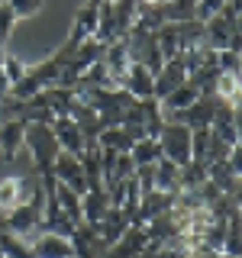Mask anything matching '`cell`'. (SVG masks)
Segmentation results:
<instances>
[{
	"instance_id": "cell-27",
	"label": "cell",
	"mask_w": 242,
	"mask_h": 258,
	"mask_svg": "<svg viewBox=\"0 0 242 258\" xmlns=\"http://www.w3.org/2000/svg\"><path fill=\"white\" fill-rule=\"evenodd\" d=\"M216 68L229 71V75H242V55L229 52V48H220V52H216Z\"/></svg>"
},
{
	"instance_id": "cell-6",
	"label": "cell",
	"mask_w": 242,
	"mask_h": 258,
	"mask_svg": "<svg viewBox=\"0 0 242 258\" xmlns=\"http://www.w3.org/2000/svg\"><path fill=\"white\" fill-rule=\"evenodd\" d=\"M36 258H75V245L68 236H55V232H32L26 239Z\"/></svg>"
},
{
	"instance_id": "cell-7",
	"label": "cell",
	"mask_w": 242,
	"mask_h": 258,
	"mask_svg": "<svg viewBox=\"0 0 242 258\" xmlns=\"http://www.w3.org/2000/svg\"><path fill=\"white\" fill-rule=\"evenodd\" d=\"M119 87L133 97V100H145V97H155V75H152L145 64L139 61H129L123 81H119Z\"/></svg>"
},
{
	"instance_id": "cell-15",
	"label": "cell",
	"mask_w": 242,
	"mask_h": 258,
	"mask_svg": "<svg viewBox=\"0 0 242 258\" xmlns=\"http://www.w3.org/2000/svg\"><path fill=\"white\" fill-rule=\"evenodd\" d=\"M29 197L32 194H29L26 184H23V177H4V181H0V216L10 213L13 207L26 204Z\"/></svg>"
},
{
	"instance_id": "cell-22",
	"label": "cell",
	"mask_w": 242,
	"mask_h": 258,
	"mask_svg": "<svg viewBox=\"0 0 242 258\" xmlns=\"http://www.w3.org/2000/svg\"><path fill=\"white\" fill-rule=\"evenodd\" d=\"M129 158H133V165H155V161L161 158L158 139H149V136L136 139V142H133V149H129Z\"/></svg>"
},
{
	"instance_id": "cell-13",
	"label": "cell",
	"mask_w": 242,
	"mask_h": 258,
	"mask_svg": "<svg viewBox=\"0 0 242 258\" xmlns=\"http://www.w3.org/2000/svg\"><path fill=\"white\" fill-rule=\"evenodd\" d=\"M23 129H26L23 119H7L0 126V155H4V161H16V155L23 152Z\"/></svg>"
},
{
	"instance_id": "cell-30",
	"label": "cell",
	"mask_w": 242,
	"mask_h": 258,
	"mask_svg": "<svg viewBox=\"0 0 242 258\" xmlns=\"http://www.w3.org/2000/svg\"><path fill=\"white\" fill-rule=\"evenodd\" d=\"M10 87H13V84H10V78H7V75H4V68H0V100L10 94Z\"/></svg>"
},
{
	"instance_id": "cell-26",
	"label": "cell",
	"mask_w": 242,
	"mask_h": 258,
	"mask_svg": "<svg viewBox=\"0 0 242 258\" xmlns=\"http://www.w3.org/2000/svg\"><path fill=\"white\" fill-rule=\"evenodd\" d=\"M223 7H226V0H194V20L207 23V20H213Z\"/></svg>"
},
{
	"instance_id": "cell-32",
	"label": "cell",
	"mask_w": 242,
	"mask_h": 258,
	"mask_svg": "<svg viewBox=\"0 0 242 258\" xmlns=\"http://www.w3.org/2000/svg\"><path fill=\"white\" fill-rule=\"evenodd\" d=\"M110 4H113V0H110Z\"/></svg>"
},
{
	"instance_id": "cell-12",
	"label": "cell",
	"mask_w": 242,
	"mask_h": 258,
	"mask_svg": "<svg viewBox=\"0 0 242 258\" xmlns=\"http://www.w3.org/2000/svg\"><path fill=\"white\" fill-rule=\"evenodd\" d=\"M184 81H188V68H184L181 55H177V58H168L165 64H161V71L155 75V97H158V100L168 97L174 87H181Z\"/></svg>"
},
{
	"instance_id": "cell-3",
	"label": "cell",
	"mask_w": 242,
	"mask_h": 258,
	"mask_svg": "<svg viewBox=\"0 0 242 258\" xmlns=\"http://www.w3.org/2000/svg\"><path fill=\"white\" fill-rule=\"evenodd\" d=\"M158 149H161V158L174 161V165H188L191 161V129L165 119V126L158 133Z\"/></svg>"
},
{
	"instance_id": "cell-20",
	"label": "cell",
	"mask_w": 242,
	"mask_h": 258,
	"mask_svg": "<svg viewBox=\"0 0 242 258\" xmlns=\"http://www.w3.org/2000/svg\"><path fill=\"white\" fill-rule=\"evenodd\" d=\"M197 97H200V91H197V87L191 84V81H184V84H181V87H174V91L168 94V97H161L158 103H161V113H165V116H168V113H177V110H188L191 103L197 100Z\"/></svg>"
},
{
	"instance_id": "cell-4",
	"label": "cell",
	"mask_w": 242,
	"mask_h": 258,
	"mask_svg": "<svg viewBox=\"0 0 242 258\" xmlns=\"http://www.w3.org/2000/svg\"><path fill=\"white\" fill-rule=\"evenodd\" d=\"M52 177L55 181H62V184H68L71 190L78 194V197H84L87 190V177H84V171H81V155H68V152H58V155L52 158Z\"/></svg>"
},
{
	"instance_id": "cell-17",
	"label": "cell",
	"mask_w": 242,
	"mask_h": 258,
	"mask_svg": "<svg viewBox=\"0 0 242 258\" xmlns=\"http://www.w3.org/2000/svg\"><path fill=\"white\" fill-rule=\"evenodd\" d=\"M239 94H242V75H229V71H220L213 81V97L226 107H239Z\"/></svg>"
},
{
	"instance_id": "cell-29",
	"label": "cell",
	"mask_w": 242,
	"mask_h": 258,
	"mask_svg": "<svg viewBox=\"0 0 242 258\" xmlns=\"http://www.w3.org/2000/svg\"><path fill=\"white\" fill-rule=\"evenodd\" d=\"M0 68H4V75L7 78H10V84H16V81H20V78H26V64H23L20 58H16V55H10V52H7L4 55V61H0Z\"/></svg>"
},
{
	"instance_id": "cell-11",
	"label": "cell",
	"mask_w": 242,
	"mask_h": 258,
	"mask_svg": "<svg viewBox=\"0 0 242 258\" xmlns=\"http://www.w3.org/2000/svg\"><path fill=\"white\" fill-rule=\"evenodd\" d=\"M239 29H242V23H229L226 16L216 13L213 20H207V23H204V45H207V48H213V52H220V48L229 45L232 32H239Z\"/></svg>"
},
{
	"instance_id": "cell-10",
	"label": "cell",
	"mask_w": 242,
	"mask_h": 258,
	"mask_svg": "<svg viewBox=\"0 0 242 258\" xmlns=\"http://www.w3.org/2000/svg\"><path fill=\"white\" fill-rule=\"evenodd\" d=\"M129 229V220H126V213H123V207H107V213H103V220L97 223V239H100V248L107 252V248L116 242L123 232Z\"/></svg>"
},
{
	"instance_id": "cell-2",
	"label": "cell",
	"mask_w": 242,
	"mask_h": 258,
	"mask_svg": "<svg viewBox=\"0 0 242 258\" xmlns=\"http://www.w3.org/2000/svg\"><path fill=\"white\" fill-rule=\"evenodd\" d=\"M42 204H45L42 190H36V194H32V197L26 200V204L13 207L10 213H4V216H0L4 229H10V232H16V236L29 239L32 232H39V229H42Z\"/></svg>"
},
{
	"instance_id": "cell-16",
	"label": "cell",
	"mask_w": 242,
	"mask_h": 258,
	"mask_svg": "<svg viewBox=\"0 0 242 258\" xmlns=\"http://www.w3.org/2000/svg\"><path fill=\"white\" fill-rule=\"evenodd\" d=\"M207 181L220 194H239V171H232L229 161H213V165H207Z\"/></svg>"
},
{
	"instance_id": "cell-8",
	"label": "cell",
	"mask_w": 242,
	"mask_h": 258,
	"mask_svg": "<svg viewBox=\"0 0 242 258\" xmlns=\"http://www.w3.org/2000/svg\"><path fill=\"white\" fill-rule=\"evenodd\" d=\"M52 136H55V142H58V149H62V152H68V155H81V152L87 149L84 133L78 129V123H75L71 116H55V123H52Z\"/></svg>"
},
{
	"instance_id": "cell-24",
	"label": "cell",
	"mask_w": 242,
	"mask_h": 258,
	"mask_svg": "<svg viewBox=\"0 0 242 258\" xmlns=\"http://www.w3.org/2000/svg\"><path fill=\"white\" fill-rule=\"evenodd\" d=\"M97 20H100V0H87V4L78 10V16H75V26H81L87 36H94Z\"/></svg>"
},
{
	"instance_id": "cell-23",
	"label": "cell",
	"mask_w": 242,
	"mask_h": 258,
	"mask_svg": "<svg viewBox=\"0 0 242 258\" xmlns=\"http://www.w3.org/2000/svg\"><path fill=\"white\" fill-rule=\"evenodd\" d=\"M165 23H191L194 20V0H161Z\"/></svg>"
},
{
	"instance_id": "cell-18",
	"label": "cell",
	"mask_w": 242,
	"mask_h": 258,
	"mask_svg": "<svg viewBox=\"0 0 242 258\" xmlns=\"http://www.w3.org/2000/svg\"><path fill=\"white\" fill-rule=\"evenodd\" d=\"M174 204V194H165V190H149V194H142V200H139V220L142 223H149V220H155V216L161 213H168Z\"/></svg>"
},
{
	"instance_id": "cell-21",
	"label": "cell",
	"mask_w": 242,
	"mask_h": 258,
	"mask_svg": "<svg viewBox=\"0 0 242 258\" xmlns=\"http://www.w3.org/2000/svg\"><path fill=\"white\" fill-rule=\"evenodd\" d=\"M177 168L174 161L158 158L155 161V181H152V190H165V194H177Z\"/></svg>"
},
{
	"instance_id": "cell-25",
	"label": "cell",
	"mask_w": 242,
	"mask_h": 258,
	"mask_svg": "<svg viewBox=\"0 0 242 258\" xmlns=\"http://www.w3.org/2000/svg\"><path fill=\"white\" fill-rule=\"evenodd\" d=\"M16 13L10 10V4L7 0H0V45H7L10 42V36H13V29H16Z\"/></svg>"
},
{
	"instance_id": "cell-14",
	"label": "cell",
	"mask_w": 242,
	"mask_h": 258,
	"mask_svg": "<svg viewBox=\"0 0 242 258\" xmlns=\"http://www.w3.org/2000/svg\"><path fill=\"white\" fill-rule=\"evenodd\" d=\"M107 207H110V200H107V194H103V187L87 190L84 197H81V223H87V226H94V229H97V223L103 220Z\"/></svg>"
},
{
	"instance_id": "cell-28",
	"label": "cell",
	"mask_w": 242,
	"mask_h": 258,
	"mask_svg": "<svg viewBox=\"0 0 242 258\" xmlns=\"http://www.w3.org/2000/svg\"><path fill=\"white\" fill-rule=\"evenodd\" d=\"M7 4L16 13V20H29V16H36L45 7V0H7Z\"/></svg>"
},
{
	"instance_id": "cell-19",
	"label": "cell",
	"mask_w": 242,
	"mask_h": 258,
	"mask_svg": "<svg viewBox=\"0 0 242 258\" xmlns=\"http://www.w3.org/2000/svg\"><path fill=\"white\" fill-rule=\"evenodd\" d=\"M133 142L136 139L123 126H110V129H100V133H97V145H100L103 152H116V155H129Z\"/></svg>"
},
{
	"instance_id": "cell-1",
	"label": "cell",
	"mask_w": 242,
	"mask_h": 258,
	"mask_svg": "<svg viewBox=\"0 0 242 258\" xmlns=\"http://www.w3.org/2000/svg\"><path fill=\"white\" fill-rule=\"evenodd\" d=\"M23 149L32 155V165H36L39 174H45L52 168V158L62 152L52 136V126H42V123H26V129H23Z\"/></svg>"
},
{
	"instance_id": "cell-31",
	"label": "cell",
	"mask_w": 242,
	"mask_h": 258,
	"mask_svg": "<svg viewBox=\"0 0 242 258\" xmlns=\"http://www.w3.org/2000/svg\"><path fill=\"white\" fill-rule=\"evenodd\" d=\"M207 258H232V255H226V252H210Z\"/></svg>"
},
{
	"instance_id": "cell-9",
	"label": "cell",
	"mask_w": 242,
	"mask_h": 258,
	"mask_svg": "<svg viewBox=\"0 0 242 258\" xmlns=\"http://www.w3.org/2000/svg\"><path fill=\"white\" fill-rule=\"evenodd\" d=\"M145 242H149L145 226H129L123 236L107 248V255H100V258H139L142 248H145Z\"/></svg>"
},
{
	"instance_id": "cell-5",
	"label": "cell",
	"mask_w": 242,
	"mask_h": 258,
	"mask_svg": "<svg viewBox=\"0 0 242 258\" xmlns=\"http://www.w3.org/2000/svg\"><path fill=\"white\" fill-rule=\"evenodd\" d=\"M216 103H220L216 97H204V94H200L188 110L168 113L165 119H171V123H181V126H188V129H210V123H213V113H216Z\"/></svg>"
}]
</instances>
